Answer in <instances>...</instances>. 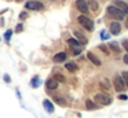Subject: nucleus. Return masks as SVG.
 <instances>
[{"label": "nucleus", "instance_id": "nucleus-36", "mask_svg": "<svg viewBox=\"0 0 128 118\" xmlns=\"http://www.w3.org/2000/svg\"><path fill=\"white\" fill-rule=\"evenodd\" d=\"M0 40H2V37H0Z\"/></svg>", "mask_w": 128, "mask_h": 118}, {"label": "nucleus", "instance_id": "nucleus-27", "mask_svg": "<svg viewBox=\"0 0 128 118\" xmlns=\"http://www.w3.org/2000/svg\"><path fill=\"white\" fill-rule=\"evenodd\" d=\"M3 80H4V82H7V84H10V82H11V77H10L7 73L3 76Z\"/></svg>", "mask_w": 128, "mask_h": 118}, {"label": "nucleus", "instance_id": "nucleus-7", "mask_svg": "<svg viewBox=\"0 0 128 118\" xmlns=\"http://www.w3.org/2000/svg\"><path fill=\"white\" fill-rule=\"evenodd\" d=\"M120 32H121V25H120L118 21H113L110 23V33L114 36L120 34Z\"/></svg>", "mask_w": 128, "mask_h": 118}, {"label": "nucleus", "instance_id": "nucleus-16", "mask_svg": "<svg viewBox=\"0 0 128 118\" xmlns=\"http://www.w3.org/2000/svg\"><path fill=\"white\" fill-rule=\"evenodd\" d=\"M87 4H88V8L91 11H98V8H99V4H98L96 0H88Z\"/></svg>", "mask_w": 128, "mask_h": 118}, {"label": "nucleus", "instance_id": "nucleus-28", "mask_svg": "<svg viewBox=\"0 0 128 118\" xmlns=\"http://www.w3.org/2000/svg\"><path fill=\"white\" fill-rule=\"evenodd\" d=\"M26 18H28V12H26V11H22V12L20 14V19L24 21V19H26Z\"/></svg>", "mask_w": 128, "mask_h": 118}, {"label": "nucleus", "instance_id": "nucleus-5", "mask_svg": "<svg viewBox=\"0 0 128 118\" xmlns=\"http://www.w3.org/2000/svg\"><path fill=\"white\" fill-rule=\"evenodd\" d=\"M26 10H33V11H40L44 8V5H43V3L37 1V0H29V1H26L25 4Z\"/></svg>", "mask_w": 128, "mask_h": 118}, {"label": "nucleus", "instance_id": "nucleus-10", "mask_svg": "<svg viewBox=\"0 0 128 118\" xmlns=\"http://www.w3.org/2000/svg\"><path fill=\"white\" fill-rule=\"evenodd\" d=\"M73 33H74V37L77 38V40L80 41L81 44H83V45H86V44L88 43V38H87L86 36H84L83 33L80 32V30H74V32H73Z\"/></svg>", "mask_w": 128, "mask_h": 118}, {"label": "nucleus", "instance_id": "nucleus-29", "mask_svg": "<svg viewBox=\"0 0 128 118\" xmlns=\"http://www.w3.org/2000/svg\"><path fill=\"white\" fill-rule=\"evenodd\" d=\"M22 30H24V25H22V23H18L17 27H15V32H17V33H21Z\"/></svg>", "mask_w": 128, "mask_h": 118}, {"label": "nucleus", "instance_id": "nucleus-6", "mask_svg": "<svg viewBox=\"0 0 128 118\" xmlns=\"http://www.w3.org/2000/svg\"><path fill=\"white\" fill-rule=\"evenodd\" d=\"M76 8H77L81 14H87V12H88V10H90L86 0H76Z\"/></svg>", "mask_w": 128, "mask_h": 118}, {"label": "nucleus", "instance_id": "nucleus-35", "mask_svg": "<svg viewBox=\"0 0 128 118\" xmlns=\"http://www.w3.org/2000/svg\"><path fill=\"white\" fill-rule=\"evenodd\" d=\"M15 1H17V3H21V1H22V0H15Z\"/></svg>", "mask_w": 128, "mask_h": 118}, {"label": "nucleus", "instance_id": "nucleus-32", "mask_svg": "<svg viewBox=\"0 0 128 118\" xmlns=\"http://www.w3.org/2000/svg\"><path fill=\"white\" fill-rule=\"evenodd\" d=\"M124 63H125V65H128V54L124 55Z\"/></svg>", "mask_w": 128, "mask_h": 118}, {"label": "nucleus", "instance_id": "nucleus-3", "mask_svg": "<svg viewBox=\"0 0 128 118\" xmlns=\"http://www.w3.org/2000/svg\"><path fill=\"white\" fill-rule=\"evenodd\" d=\"M94 102L98 104H100V106H109V104H112L113 99L109 95H106V93H96V95L94 96Z\"/></svg>", "mask_w": 128, "mask_h": 118}, {"label": "nucleus", "instance_id": "nucleus-14", "mask_svg": "<svg viewBox=\"0 0 128 118\" xmlns=\"http://www.w3.org/2000/svg\"><path fill=\"white\" fill-rule=\"evenodd\" d=\"M68 44H69L72 48H81V45H83L77 38H69V40H68Z\"/></svg>", "mask_w": 128, "mask_h": 118}, {"label": "nucleus", "instance_id": "nucleus-12", "mask_svg": "<svg viewBox=\"0 0 128 118\" xmlns=\"http://www.w3.org/2000/svg\"><path fill=\"white\" fill-rule=\"evenodd\" d=\"M66 54L65 52H58V54H55L54 55V58H52V60L55 63H62V62H65L66 60Z\"/></svg>", "mask_w": 128, "mask_h": 118}, {"label": "nucleus", "instance_id": "nucleus-33", "mask_svg": "<svg viewBox=\"0 0 128 118\" xmlns=\"http://www.w3.org/2000/svg\"><path fill=\"white\" fill-rule=\"evenodd\" d=\"M125 27L128 29V16H127V19H125Z\"/></svg>", "mask_w": 128, "mask_h": 118}, {"label": "nucleus", "instance_id": "nucleus-21", "mask_svg": "<svg viewBox=\"0 0 128 118\" xmlns=\"http://www.w3.org/2000/svg\"><path fill=\"white\" fill-rule=\"evenodd\" d=\"M12 33H14V32H12L11 29H8L6 33H4V40H6V43H7V44H10V40H11V36H12Z\"/></svg>", "mask_w": 128, "mask_h": 118}, {"label": "nucleus", "instance_id": "nucleus-8", "mask_svg": "<svg viewBox=\"0 0 128 118\" xmlns=\"http://www.w3.org/2000/svg\"><path fill=\"white\" fill-rule=\"evenodd\" d=\"M43 107H44V110L48 113V114H52L54 110H55L54 103L50 100V99H44V100H43Z\"/></svg>", "mask_w": 128, "mask_h": 118}, {"label": "nucleus", "instance_id": "nucleus-4", "mask_svg": "<svg viewBox=\"0 0 128 118\" xmlns=\"http://www.w3.org/2000/svg\"><path fill=\"white\" fill-rule=\"evenodd\" d=\"M113 87H114V89H116V92H124V91H125V88H127V87H125V82H124V80H122L121 74L114 76Z\"/></svg>", "mask_w": 128, "mask_h": 118}, {"label": "nucleus", "instance_id": "nucleus-9", "mask_svg": "<svg viewBox=\"0 0 128 118\" xmlns=\"http://www.w3.org/2000/svg\"><path fill=\"white\" fill-rule=\"evenodd\" d=\"M46 88H47L48 91H54L58 88V81H56L55 78H48L47 81H46Z\"/></svg>", "mask_w": 128, "mask_h": 118}, {"label": "nucleus", "instance_id": "nucleus-34", "mask_svg": "<svg viewBox=\"0 0 128 118\" xmlns=\"http://www.w3.org/2000/svg\"><path fill=\"white\" fill-rule=\"evenodd\" d=\"M17 96H18V99H21V93H20V91L17 89Z\"/></svg>", "mask_w": 128, "mask_h": 118}, {"label": "nucleus", "instance_id": "nucleus-13", "mask_svg": "<svg viewBox=\"0 0 128 118\" xmlns=\"http://www.w3.org/2000/svg\"><path fill=\"white\" fill-rule=\"evenodd\" d=\"M114 5H117V7H118L120 10L125 14V15L128 14V4H127V3H124L122 0H116V4H114Z\"/></svg>", "mask_w": 128, "mask_h": 118}, {"label": "nucleus", "instance_id": "nucleus-23", "mask_svg": "<svg viewBox=\"0 0 128 118\" xmlns=\"http://www.w3.org/2000/svg\"><path fill=\"white\" fill-rule=\"evenodd\" d=\"M121 77H122V80H124V82H125V87L128 88V71H122Z\"/></svg>", "mask_w": 128, "mask_h": 118}, {"label": "nucleus", "instance_id": "nucleus-31", "mask_svg": "<svg viewBox=\"0 0 128 118\" xmlns=\"http://www.w3.org/2000/svg\"><path fill=\"white\" fill-rule=\"evenodd\" d=\"M118 99H120V100H127L128 96H127V95H124V93H121V95H118Z\"/></svg>", "mask_w": 128, "mask_h": 118}, {"label": "nucleus", "instance_id": "nucleus-22", "mask_svg": "<svg viewBox=\"0 0 128 118\" xmlns=\"http://www.w3.org/2000/svg\"><path fill=\"white\" fill-rule=\"evenodd\" d=\"M54 78H55L58 82H65V81H66V80H65V77L62 76V74H59V73H55V74H54Z\"/></svg>", "mask_w": 128, "mask_h": 118}, {"label": "nucleus", "instance_id": "nucleus-24", "mask_svg": "<svg viewBox=\"0 0 128 118\" xmlns=\"http://www.w3.org/2000/svg\"><path fill=\"white\" fill-rule=\"evenodd\" d=\"M98 48L100 49V51L103 52V54H106V55H109V47H106V45H103V44H100Z\"/></svg>", "mask_w": 128, "mask_h": 118}, {"label": "nucleus", "instance_id": "nucleus-20", "mask_svg": "<svg viewBox=\"0 0 128 118\" xmlns=\"http://www.w3.org/2000/svg\"><path fill=\"white\" fill-rule=\"evenodd\" d=\"M86 107H87V110H96L98 109V106L92 100H87L86 102Z\"/></svg>", "mask_w": 128, "mask_h": 118}, {"label": "nucleus", "instance_id": "nucleus-1", "mask_svg": "<svg viewBox=\"0 0 128 118\" xmlns=\"http://www.w3.org/2000/svg\"><path fill=\"white\" fill-rule=\"evenodd\" d=\"M106 12H108V15L110 16V18L116 19V21H122V19L125 18V14L122 12L121 10H120L117 5H108V8H106Z\"/></svg>", "mask_w": 128, "mask_h": 118}, {"label": "nucleus", "instance_id": "nucleus-19", "mask_svg": "<svg viewBox=\"0 0 128 118\" xmlns=\"http://www.w3.org/2000/svg\"><path fill=\"white\" fill-rule=\"evenodd\" d=\"M54 102H56V103H58L59 106H62V107L66 106V102H65V99L61 98V96H54Z\"/></svg>", "mask_w": 128, "mask_h": 118}, {"label": "nucleus", "instance_id": "nucleus-15", "mask_svg": "<svg viewBox=\"0 0 128 118\" xmlns=\"http://www.w3.org/2000/svg\"><path fill=\"white\" fill-rule=\"evenodd\" d=\"M65 67H66V70H69L70 73H76V71L78 70L77 65H76V63H73V62H68V63H65Z\"/></svg>", "mask_w": 128, "mask_h": 118}, {"label": "nucleus", "instance_id": "nucleus-18", "mask_svg": "<svg viewBox=\"0 0 128 118\" xmlns=\"http://www.w3.org/2000/svg\"><path fill=\"white\" fill-rule=\"evenodd\" d=\"M108 47H109V48H110L113 52H116V54H118V52H120V45L116 43V41H110Z\"/></svg>", "mask_w": 128, "mask_h": 118}, {"label": "nucleus", "instance_id": "nucleus-26", "mask_svg": "<svg viewBox=\"0 0 128 118\" xmlns=\"http://www.w3.org/2000/svg\"><path fill=\"white\" fill-rule=\"evenodd\" d=\"M109 37H110V34H109L108 32H105V30H102V32H100V38H102V40H108Z\"/></svg>", "mask_w": 128, "mask_h": 118}, {"label": "nucleus", "instance_id": "nucleus-2", "mask_svg": "<svg viewBox=\"0 0 128 118\" xmlns=\"http://www.w3.org/2000/svg\"><path fill=\"white\" fill-rule=\"evenodd\" d=\"M77 21L86 30H88V32H92V30H94V21H92L91 18H88L86 14H81L80 16H77Z\"/></svg>", "mask_w": 128, "mask_h": 118}, {"label": "nucleus", "instance_id": "nucleus-17", "mask_svg": "<svg viewBox=\"0 0 128 118\" xmlns=\"http://www.w3.org/2000/svg\"><path fill=\"white\" fill-rule=\"evenodd\" d=\"M42 85V81H40V77L39 76H34L33 78L30 80V87L32 88H39Z\"/></svg>", "mask_w": 128, "mask_h": 118}, {"label": "nucleus", "instance_id": "nucleus-25", "mask_svg": "<svg viewBox=\"0 0 128 118\" xmlns=\"http://www.w3.org/2000/svg\"><path fill=\"white\" fill-rule=\"evenodd\" d=\"M100 88H105V89L106 91H109V81H108V80H103V81L102 82H100Z\"/></svg>", "mask_w": 128, "mask_h": 118}, {"label": "nucleus", "instance_id": "nucleus-30", "mask_svg": "<svg viewBox=\"0 0 128 118\" xmlns=\"http://www.w3.org/2000/svg\"><path fill=\"white\" fill-rule=\"evenodd\" d=\"M122 47H124V49L127 51V54H128V41L127 40H122Z\"/></svg>", "mask_w": 128, "mask_h": 118}, {"label": "nucleus", "instance_id": "nucleus-11", "mask_svg": "<svg viewBox=\"0 0 128 118\" xmlns=\"http://www.w3.org/2000/svg\"><path fill=\"white\" fill-rule=\"evenodd\" d=\"M87 58H88V59H90V62H92L95 66H100V65H102L100 59H99V58H98L96 55L94 54V52H88V54H87Z\"/></svg>", "mask_w": 128, "mask_h": 118}]
</instances>
